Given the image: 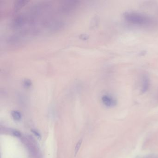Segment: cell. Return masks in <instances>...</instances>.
<instances>
[{"mask_svg": "<svg viewBox=\"0 0 158 158\" xmlns=\"http://www.w3.org/2000/svg\"><path fill=\"white\" fill-rule=\"evenodd\" d=\"M13 134L14 136L16 137H20L21 136V134L18 131H14L13 132Z\"/></svg>", "mask_w": 158, "mask_h": 158, "instance_id": "13", "label": "cell"}, {"mask_svg": "<svg viewBox=\"0 0 158 158\" xmlns=\"http://www.w3.org/2000/svg\"><path fill=\"white\" fill-rule=\"evenodd\" d=\"M11 115L13 119L15 121H20L21 118V113L18 111H13L11 112Z\"/></svg>", "mask_w": 158, "mask_h": 158, "instance_id": "8", "label": "cell"}, {"mask_svg": "<svg viewBox=\"0 0 158 158\" xmlns=\"http://www.w3.org/2000/svg\"><path fill=\"white\" fill-rule=\"evenodd\" d=\"M82 139H80V140H79L78 142H77L74 150L75 155V156L77 155L78 152L79 151V149H80V147H81V146L82 145Z\"/></svg>", "mask_w": 158, "mask_h": 158, "instance_id": "11", "label": "cell"}, {"mask_svg": "<svg viewBox=\"0 0 158 158\" xmlns=\"http://www.w3.org/2000/svg\"><path fill=\"white\" fill-rule=\"evenodd\" d=\"M102 101L104 105L106 106L110 107L114 106L116 104V101L112 97L107 95H104L102 97Z\"/></svg>", "mask_w": 158, "mask_h": 158, "instance_id": "5", "label": "cell"}, {"mask_svg": "<svg viewBox=\"0 0 158 158\" xmlns=\"http://www.w3.org/2000/svg\"><path fill=\"white\" fill-rule=\"evenodd\" d=\"M65 26V22L63 20H54L53 19L47 28L51 32H57L64 29Z\"/></svg>", "mask_w": 158, "mask_h": 158, "instance_id": "3", "label": "cell"}, {"mask_svg": "<svg viewBox=\"0 0 158 158\" xmlns=\"http://www.w3.org/2000/svg\"><path fill=\"white\" fill-rule=\"evenodd\" d=\"M29 2V1H26V0H20V1H15L14 4V8L15 10H19L26 5Z\"/></svg>", "mask_w": 158, "mask_h": 158, "instance_id": "7", "label": "cell"}, {"mask_svg": "<svg viewBox=\"0 0 158 158\" xmlns=\"http://www.w3.org/2000/svg\"><path fill=\"white\" fill-rule=\"evenodd\" d=\"M98 18L97 17H95L92 19L91 21V28H94L95 27L98 25Z\"/></svg>", "mask_w": 158, "mask_h": 158, "instance_id": "10", "label": "cell"}, {"mask_svg": "<svg viewBox=\"0 0 158 158\" xmlns=\"http://www.w3.org/2000/svg\"><path fill=\"white\" fill-rule=\"evenodd\" d=\"M150 86V80L148 76H145L143 77L142 81V86H141V91L142 93H145L147 91Z\"/></svg>", "mask_w": 158, "mask_h": 158, "instance_id": "6", "label": "cell"}, {"mask_svg": "<svg viewBox=\"0 0 158 158\" xmlns=\"http://www.w3.org/2000/svg\"><path fill=\"white\" fill-rule=\"evenodd\" d=\"M80 4L79 1H62L60 5L59 9L62 14L71 13L77 9Z\"/></svg>", "mask_w": 158, "mask_h": 158, "instance_id": "2", "label": "cell"}, {"mask_svg": "<svg viewBox=\"0 0 158 158\" xmlns=\"http://www.w3.org/2000/svg\"><path fill=\"white\" fill-rule=\"evenodd\" d=\"M124 17L129 23L138 25H147L151 21L148 16L134 12H126L124 14Z\"/></svg>", "mask_w": 158, "mask_h": 158, "instance_id": "1", "label": "cell"}, {"mask_svg": "<svg viewBox=\"0 0 158 158\" xmlns=\"http://www.w3.org/2000/svg\"><path fill=\"white\" fill-rule=\"evenodd\" d=\"M22 85L25 88H30L32 86V82L30 79H25L22 82Z\"/></svg>", "mask_w": 158, "mask_h": 158, "instance_id": "9", "label": "cell"}, {"mask_svg": "<svg viewBox=\"0 0 158 158\" xmlns=\"http://www.w3.org/2000/svg\"><path fill=\"white\" fill-rule=\"evenodd\" d=\"M24 39V37L21 33H15L9 36L7 39V42L10 45H16L21 43Z\"/></svg>", "mask_w": 158, "mask_h": 158, "instance_id": "4", "label": "cell"}, {"mask_svg": "<svg viewBox=\"0 0 158 158\" xmlns=\"http://www.w3.org/2000/svg\"><path fill=\"white\" fill-rule=\"evenodd\" d=\"M32 131L33 132V133H34L35 134L36 136H37L38 137H40V134L39 133H38V132H37L35 130H32Z\"/></svg>", "mask_w": 158, "mask_h": 158, "instance_id": "14", "label": "cell"}, {"mask_svg": "<svg viewBox=\"0 0 158 158\" xmlns=\"http://www.w3.org/2000/svg\"><path fill=\"white\" fill-rule=\"evenodd\" d=\"M79 38L80 39L83 40H86L89 39V36L86 34H82L79 36Z\"/></svg>", "mask_w": 158, "mask_h": 158, "instance_id": "12", "label": "cell"}]
</instances>
